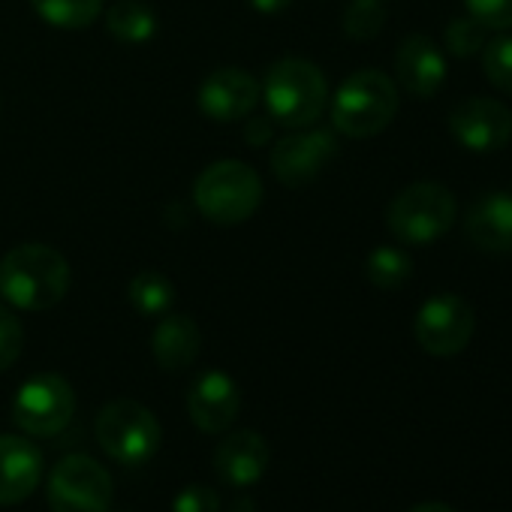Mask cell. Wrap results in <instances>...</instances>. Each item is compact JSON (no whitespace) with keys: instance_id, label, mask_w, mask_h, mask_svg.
I'll use <instances>...</instances> for the list:
<instances>
[{"instance_id":"cell-25","label":"cell","mask_w":512,"mask_h":512,"mask_svg":"<svg viewBox=\"0 0 512 512\" xmlns=\"http://www.w3.org/2000/svg\"><path fill=\"white\" fill-rule=\"evenodd\" d=\"M482 73L500 94L512 97V37H497L485 43Z\"/></svg>"},{"instance_id":"cell-11","label":"cell","mask_w":512,"mask_h":512,"mask_svg":"<svg viewBox=\"0 0 512 512\" xmlns=\"http://www.w3.org/2000/svg\"><path fill=\"white\" fill-rule=\"evenodd\" d=\"M335 154H338L335 133L302 127V133H293V136H284L281 142H275L269 163L281 184L305 187L332 163Z\"/></svg>"},{"instance_id":"cell-10","label":"cell","mask_w":512,"mask_h":512,"mask_svg":"<svg viewBox=\"0 0 512 512\" xmlns=\"http://www.w3.org/2000/svg\"><path fill=\"white\" fill-rule=\"evenodd\" d=\"M446 124H449L452 139L473 154H494L506 148L512 139V112L509 106L491 97L461 100L449 112Z\"/></svg>"},{"instance_id":"cell-2","label":"cell","mask_w":512,"mask_h":512,"mask_svg":"<svg viewBox=\"0 0 512 512\" xmlns=\"http://www.w3.org/2000/svg\"><path fill=\"white\" fill-rule=\"evenodd\" d=\"M260 100L269 109L272 124L302 130L323 118L329 103V85L317 64L305 58H281L269 67Z\"/></svg>"},{"instance_id":"cell-13","label":"cell","mask_w":512,"mask_h":512,"mask_svg":"<svg viewBox=\"0 0 512 512\" xmlns=\"http://www.w3.org/2000/svg\"><path fill=\"white\" fill-rule=\"evenodd\" d=\"M241 410V392L226 371H205L190 383L187 413L193 425L205 434L226 431Z\"/></svg>"},{"instance_id":"cell-22","label":"cell","mask_w":512,"mask_h":512,"mask_svg":"<svg viewBox=\"0 0 512 512\" xmlns=\"http://www.w3.org/2000/svg\"><path fill=\"white\" fill-rule=\"evenodd\" d=\"M365 275L368 281L377 287V290H398L410 281L413 275V260L410 253L401 250V247H392V244H383V247H374L365 260Z\"/></svg>"},{"instance_id":"cell-27","label":"cell","mask_w":512,"mask_h":512,"mask_svg":"<svg viewBox=\"0 0 512 512\" xmlns=\"http://www.w3.org/2000/svg\"><path fill=\"white\" fill-rule=\"evenodd\" d=\"M467 16L482 22L488 31L512 28V0H464Z\"/></svg>"},{"instance_id":"cell-8","label":"cell","mask_w":512,"mask_h":512,"mask_svg":"<svg viewBox=\"0 0 512 512\" xmlns=\"http://www.w3.org/2000/svg\"><path fill=\"white\" fill-rule=\"evenodd\" d=\"M115 482L91 455H67L52 467L49 506L52 512H109Z\"/></svg>"},{"instance_id":"cell-29","label":"cell","mask_w":512,"mask_h":512,"mask_svg":"<svg viewBox=\"0 0 512 512\" xmlns=\"http://www.w3.org/2000/svg\"><path fill=\"white\" fill-rule=\"evenodd\" d=\"M269 136H272V118H256V121L247 124V139H250L253 145L269 142Z\"/></svg>"},{"instance_id":"cell-16","label":"cell","mask_w":512,"mask_h":512,"mask_svg":"<svg viewBox=\"0 0 512 512\" xmlns=\"http://www.w3.org/2000/svg\"><path fill=\"white\" fill-rule=\"evenodd\" d=\"M269 461H272V452H269L266 437L250 428L226 434L214 452L217 476L235 488H244V485H253L256 479H263V473L269 470Z\"/></svg>"},{"instance_id":"cell-26","label":"cell","mask_w":512,"mask_h":512,"mask_svg":"<svg viewBox=\"0 0 512 512\" xmlns=\"http://www.w3.org/2000/svg\"><path fill=\"white\" fill-rule=\"evenodd\" d=\"M22 347H25L22 320L10 308L0 305V371L16 365V359L22 356Z\"/></svg>"},{"instance_id":"cell-23","label":"cell","mask_w":512,"mask_h":512,"mask_svg":"<svg viewBox=\"0 0 512 512\" xmlns=\"http://www.w3.org/2000/svg\"><path fill=\"white\" fill-rule=\"evenodd\" d=\"M389 19V10L383 0H353L344 10V34L356 43H368L374 37H380L383 25Z\"/></svg>"},{"instance_id":"cell-17","label":"cell","mask_w":512,"mask_h":512,"mask_svg":"<svg viewBox=\"0 0 512 512\" xmlns=\"http://www.w3.org/2000/svg\"><path fill=\"white\" fill-rule=\"evenodd\" d=\"M464 235L476 250H512V193H482L464 214Z\"/></svg>"},{"instance_id":"cell-1","label":"cell","mask_w":512,"mask_h":512,"mask_svg":"<svg viewBox=\"0 0 512 512\" xmlns=\"http://www.w3.org/2000/svg\"><path fill=\"white\" fill-rule=\"evenodd\" d=\"M73 272L49 244H19L0 260V296L19 311H49L70 293Z\"/></svg>"},{"instance_id":"cell-3","label":"cell","mask_w":512,"mask_h":512,"mask_svg":"<svg viewBox=\"0 0 512 512\" xmlns=\"http://www.w3.org/2000/svg\"><path fill=\"white\" fill-rule=\"evenodd\" d=\"M193 202L214 226H238L263 202V178L241 160H217L193 181Z\"/></svg>"},{"instance_id":"cell-6","label":"cell","mask_w":512,"mask_h":512,"mask_svg":"<svg viewBox=\"0 0 512 512\" xmlns=\"http://www.w3.org/2000/svg\"><path fill=\"white\" fill-rule=\"evenodd\" d=\"M97 440L103 452L118 464L139 467L157 455L163 431L145 404L133 398H115L97 416Z\"/></svg>"},{"instance_id":"cell-30","label":"cell","mask_w":512,"mask_h":512,"mask_svg":"<svg viewBox=\"0 0 512 512\" xmlns=\"http://www.w3.org/2000/svg\"><path fill=\"white\" fill-rule=\"evenodd\" d=\"M247 4L256 10V13H263V16H275V13H284L293 0H247Z\"/></svg>"},{"instance_id":"cell-5","label":"cell","mask_w":512,"mask_h":512,"mask_svg":"<svg viewBox=\"0 0 512 512\" xmlns=\"http://www.w3.org/2000/svg\"><path fill=\"white\" fill-rule=\"evenodd\" d=\"M458 217L449 187L437 181H416L404 187L386 208V226L401 244L425 247L443 238Z\"/></svg>"},{"instance_id":"cell-14","label":"cell","mask_w":512,"mask_h":512,"mask_svg":"<svg viewBox=\"0 0 512 512\" xmlns=\"http://www.w3.org/2000/svg\"><path fill=\"white\" fill-rule=\"evenodd\" d=\"M395 79L416 100L434 97L446 82L443 49L425 34H410L395 52Z\"/></svg>"},{"instance_id":"cell-7","label":"cell","mask_w":512,"mask_h":512,"mask_svg":"<svg viewBox=\"0 0 512 512\" xmlns=\"http://www.w3.org/2000/svg\"><path fill=\"white\" fill-rule=\"evenodd\" d=\"M76 413V392L61 374H34L13 398V422L31 437L61 434Z\"/></svg>"},{"instance_id":"cell-20","label":"cell","mask_w":512,"mask_h":512,"mask_svg":"<svg viewBox=\"0 0 512 512\" xmlns=\"http://www.w3.org/2000/svg\"><path fill=\"white\" fill-rule=\"evenodd\" d=\"M127 299L133 305V311L139 317H163L172 311V302H175V284L157 272V269H142L130 287H127Z\"/></svg>"},{"instance_id":"cell-18","label":"cell","mask_w":512,"mask_h":512,"mask_svg":"<svg viewBox=\"0 0 512 512\" xmlns=\"http://www.w3.org/2000/svg\"><path fill=\"white\" fill-rule=\"evenodd\" d=\"M202 347L199 326L187 314H163L151 338V353L163 371H184L196 362Z\"/></svg>"},{"instance_id":"cell-21","label":"cell","mask_w":512,"mask_h":512,"mask_svg":"<svg viewBox=\"0 0 512 512\" xmlns=\"http://www.w3.org/2000/svg\"><path fill=\"white\" fill-rule=\"evenodd\" d=\"M103 4L106 0H31L34 13L58 31L91 28L100 19Z\"/></svg>"},{"instance_id":"cell-31","label":"cell","mask_w":512,"mask_h":512,"mask_svg":"<svg viewBox=\"0 0 512 512\" xmlns=\"http://www.w3.org/2000/svg\"><path fill=\"white\" fill-rule=\"evenodd\" d=\"M410 512H455V509L446 506V503H419V506H413Z\"/></svg>"},{"instance_id":"cell-4","label":"cell","mask_w":512,"mask_h":512,"mask_svg":"<svg viewBox=\"0 0 512 512\" xmlns=\"http://www.w3.org/2000/svg\"><path fill=\"white\" fill-rule=\"evenodd\" d=\"M398 112V85L380 70H359L332 97V124L350 139L383 133Z\"/></svg>"},{"instance_id":"cell-9","label":"cell","mask_w":512,"mask_h":512,"mask_svg":"<svg viewBox=\"0 0 512 512\" xmlns=\"http://www.w3.org/2000/svg\"><path fill=\"white\" fill-rule=\"evenodd\" d=\"M473 332H476V314H473L470 302L455 293L431 296L419 308L416 323H413V335H416L419 347L437 359L458 356L470 344Z\"/></svg>"},{"instance_id":"cell-12","label":"cell","mask_w":512,"mask_h":512,"mask_svg":"<svg viewBox=\"0 0 512 512\" xmlns=\"http://www.w3.org/2000/svg\"><path fill=\"white\" fill-rule=\"evenodd\" d=\"M260 94L263 91H260L256 76H250L247 70L223 67V70H214L202 79L196 103H199L205 118L220 121V124H232V121H244L256 109Z\"/></svg>"},{"instance_id":"cell-28","label":"cell","mask_w":512,"mask_h":512,"mask_svg":"<svg viewBox=\"0 0 512 512\" xmlns=\"http://www.w3.org/2000/svg\"><path fill=\"white\" fill-rule=\"evenodd\" d=\"M172 512H220V497L208 485H187L172 500Z\"/></svg>"},{"instance_id":"cell-15","label":"cell","mask_w":512,"mask_h":512,"mask_svg":"<svg viewBox=\"0 0 512 512\" xmlns=\"http://www.w3.org/2000/svg\"><path fill=\"white\" fill-rule=\"evenodd\" d=\"M43 452L19 434H0V506L28 500L43 479Z\"/></svg>"},{"instance_id":"cell-19","label":"cell","mask_w":512,"mask_h":512,"mask_svg":"<svg viewBox=\"0 0 512 512\" xmlns=\"http://www.w3.org/2000/svg\"><path fill=\"white\" fill-rule=\"evenodd\" d=\"M106 31L118 43L139 46L157 34V16L145 0H118L106 10Z\"/></svg>"},{"instance_id":"cell-24","label":"cell","mask_w":512,"mask_h":512,"mask_svg":"<svg viewBox=\"0 0 512 512\" xmlns=\"http://www.w3.org/2000/svg\"><path fill=\"white\" fill-rule=\"evenodd\" d=\"M443 43H446V52L452 58H473L485 49L488 43V28L482 22H476L473 16H461V19H452L443 31Z\"/></svg>"}]
</instances>
